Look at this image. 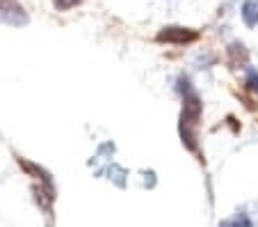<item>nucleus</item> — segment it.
<instances>
[{
    "label": "nucleus",
    "instance_id": "nucleus-2",
    "mask_svg": "<svg viewBox=\"0 0 258 227\" xmlns=\"http://www.w3.org/2000/svg\"><path fill=\"white\" fill-rule=\"evenodd\" d=\"M30 16L19 0H0V23L12 25V28H23L28 25Z\"/></svg>",
    "mask_w": 258,
    "mask_h": 227
},
{
    "label": "nucleus",
    "instance_id": "nucleus-10",
    "mask_svg": "<svg viewBox=\"0 0 258 227\" xmlns=\"http://www.w3.org/2000/svg\"><path fill=\"white\" fill-rule=\"evenodd\" d=\"M83 0H53V5H55V10H59V12H67V10H73V7H78Z\"/></svg>",
    "mask_w": 258,
    "mask_h": 227
},
{
    "label": "nucleus",
    "instance_id": "nucleus-1",
    "mask_svg": "<svg viewBox=\"0 0 258 227\" xmlns=\"http://www.w3.org/2000/svg\"><path fill=\"white\" fill-rule=\"evenodd\" d=\"M178 92L183 94V110H180V140L190 152H199V135H197V128H199V119H201V104L197 89L192 87V80L187 76H180L178 78Z\"/></svg>",
    "mask_w": 258,
    "mask_h": 227
},
{
    "label": "nucleus",
    "instance_id": "nucleus-9",
    "mask_svg": "<svg viewBox=\"0 0 258 227\" xmlns=\"http://www.w3.org/2000/svg\"><path fill=\"white\" fill-rule=\"evenodd\" d=\"M244 87H247L249 92H256L258 94V71L256 69H249L247 80H244Z\"/></svg>",
    "mask_w": 258,
    "mask_h": 227
},
{
    "label": "nucleus",
    "instance_id": "nucleus-8",
    "mask_svg": "<svg viewBox=\"0 0 258 227\" xmlns=\"http://www.w3.org/2000/svg\"><path fill=\"white\" fill-rule=\"evenodd\" d=\"M219 227H253V220L244 211H240L233 218H229V220H222Z\"/></svg>",
    "mask_w": 258,
    "mask_h": 227
},
{
    "label": "nucleus",
    "instance_id": "nucleus-3",
    "mask_svg": "<svg viewBox=\"0 0 258 227\" xmlns=\"http://www.w3.org/2000/svg\"><path fill=\"white\" fill-rule=\"evenodd\" d=\"M199 39V32L190 28H180V25H169L158 32L156 41L158 44H174V46H185Z\"/></svg>",
    "mask_w": 258,
    "mask_h": 227
},
{
    "label": "nucleus",
    "instance_id": "nucleus-6",
    "mask_svg": "<svg viewBox=\"0 0 258 227\" xmlns=\"http://www.w3.org/2000/svg\"><path fill=\"white\" fill-rule=\"evenodd\" d=\"M240 14H242V21L247 28H256L258 25V0H244Z\"/></svg>",
    "mask_w": 258,
    "mask_h": 227
},
{
    "label": "nucleus",
    "instance_id": "nucleus-4",
    "mask_svg": "<svg viewBox=\"0 0 258 227\" xmlns=\"http://www.w3.org/2000/svg\"><path fill=\"white\" fill-rule=\"evenodd\" d=\"M112 154H114V143H103L101 147H98L96 156H94L92 163H89V165H94V174H96V177L103 174V170H105L107 161L112 158Z\"/></svg>",
    "mask_w": 258,
    "mask_h": 227
},
{
    "label": "nucleus",
    "instance_id": "nucleus-5",
    "mask_svg": "<svg viewBox=\"0 0 258 227\" xmlns=\"http://www.w3.org/2000/svg\"><path fill=\"white\" fill-rule=\"evenodd\" d=\"M103 172L107 174V179H110L112 184H117L119 188H126V186H128V170L123 168V165H119V163H107Z\"/></svg>",
    "mask_w": 258,
    "mask_h": 227
},
{
    "label": "nucleus",
    "instance_id": "nucleus-7",
    "mask_svg": "<svg viewBox=\"0 0 258 227\" xmlns=\"http://www.w3.org/2000/svg\"><path fill=\"white\" fill-rule=\"evenodd\" d=\"M247 58H249V53H247V49H244L242 44H238V41H235V44H231L229 46V60H231V64H233V67H240V62H247Z\"/></svg>",
    "mask_w": 258,
    "mask_h": 227
}]
</instances>
